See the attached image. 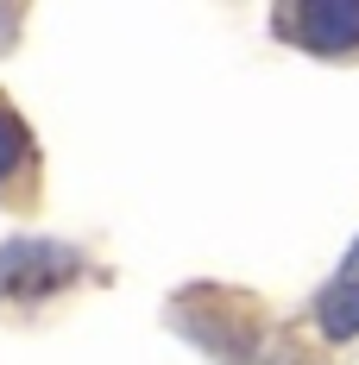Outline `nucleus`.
<instances>
[{
	"mask_svg": "<svg viewBox=\"0 0 359 365\" xmlns=\"http://www.w3.org/2000/svg\"><path fill=\"white\" fill-rule=\"evenodd\" d=\"M82 271V258L70 246H44V240H19V246H0V296L6 302H44L57 296Z\"/></svg>",
	"mask_w": 359,
	"mask_h": 365,
	"instance_id": "nucleus-1",
	"label": "nucleus"
},
{
	"mask_svg": "<svg viewBox=\"0 0 359 365\" xmlns=\"http://www.w3.org/2000/svg\"><path fill=\"white\" fill-rule=\"evenodd\" d=\"M340 277H359V240H353V252H347V271Z\"/></svg>",
	"mask_w": 359,
	"mask_h": 365,
	"instance_id": "nucleus-5",
	"label": "nucleus"
},
{
	"mask_svg": "<svg viewBox=\"0 0 359 365\" xmlns=\"http://www.w3.org/2000/svg\"><path fill=\"white\" fill-rule=\"evenodd\" d=\"M322 334L328 340H353L359 334V277H340L322 296Z\"/></svg>",
	"mask_w": 359,
	"mask_h": 365,
	"instance_id": "nucleus-4",
	"label": "nucleus"
},
{
	"mask_svg": "<svg viewBox=\"0 0 359 365\" xmlns=\"http://www.w3.org/2000/svg\"><path fill=\"white\" fill-rule=\"evenodd\" d=\"M32 182H38L32 126L6 108V95H0V208H19V202L32 195Z\"/></svg>",
	"mask_w": 359,
	"mask_h": 365,
	"instance_id": "nucleus-3",
	"label": "nucleus"
},
{
	"mask_svg": "<svg viewBox=\"0 0 359 365\" xmlns=\"http://www.w3.org/2000/svg\"><path fill=\"white\" fill-rule=\"evenodd\" d=\"M278 26H284L290 38H303V51H315V57H353L359 51V6H340V0L296 6Z\"/></svg>",
	"mask_w": 359,
	"mask_h": 365,
	"instance_id": "nucleus-2",
	"label": "nucleus"
}]
</instances>
